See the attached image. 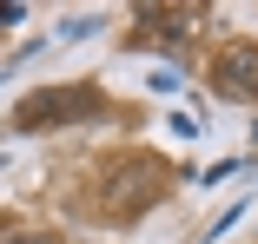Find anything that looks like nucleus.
<instances>
[{
    "instance_id": "1",
    "label": "nucleus",
    "mask_w": 258,
    "mask_h": 244,
    "mask_svg": "<svg viewBox=\"0 0 258 244\" xmlns=\"http://www.w3.org/2000/svg\"><path fill=\"white\" fill-rule=\"evenodd\" d=\"M212 86L225 99H258V46L251 40H225L212 53Z\"/></svg>"
}]
</instances>
